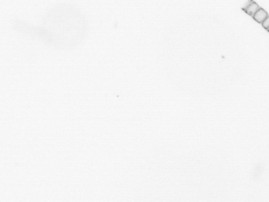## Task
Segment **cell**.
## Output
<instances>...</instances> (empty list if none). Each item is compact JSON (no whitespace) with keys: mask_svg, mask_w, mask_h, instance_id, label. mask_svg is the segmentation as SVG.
<instances>
[{"mask_svg":"<svg viewBox=\"0 0 269 202\" xmlns=\"http://www.w3.org/2000/svg\"><path fill=\"white\" fill-rule=\"evenodd\" d=\"M41 37L50 45L59 49L75 47L85 37V18L71 7H58L45 17Z\"/></svg>","mask_w":269,"mask_h":202,"instance_id":"6da1fadb","label":"cell"},{"mask_svg":"<svg viewBox=\"0 0 269 202\" xmlns=\"http://www.w3.org/2000/svg\"><path fill=\"white\" fill-rule=\"evenodd\" d=\"M260 8L261 7L259 6L256 2L253 1L252 0H250L248 1L247 4L243 8V10L245 11L246 13H247L248 15L253 17Z\"/></svg>","mask_w":269,"mask_h":202,"instance_id":"7a4b0ae2","label":"cell"},{"mask_svg":"<svg viewBox=\"0 0 269 202\" xmlns=\"http://www.w3.org/2000/svg\"><path fill=\"white\" fill-rule=\"evenodd\" d=\"M268 16V14L266 11L262 8H260L252 17L258 23L261 24Z\"/></svg>","mask_w":269,"mask_h":202,"instance_id":"3957f363","label":"cell"},{"mask_svg":"<svg viewBox=\"0 0 269 202\" xmlns=\"http://www.w3.org/2000/svg\"><path fill=\"white\" fill-rule=\"evenodd\" d=\"M261 25H262V26H263V28L266 29V30H267V31L269 30V15L266 18V19L264 21V22L261 23Z\"/></svg>","mask_w":269,"mask_h":202,"instance_id":"277c9868","label":"cell"},{"mask_svg":"<svg viewBox=\"0 0 269 202\" xmlns=\"http://www.w3.org/2000/svg\"><path fill=\"white\" fill-rule=\"evenodd\" d=\"M268 31H269V30H268Z\"/></svg>","mask_w":269,"mask_h":202,"instance_id":"5b68a950","label":"cell"}]
</instances>
